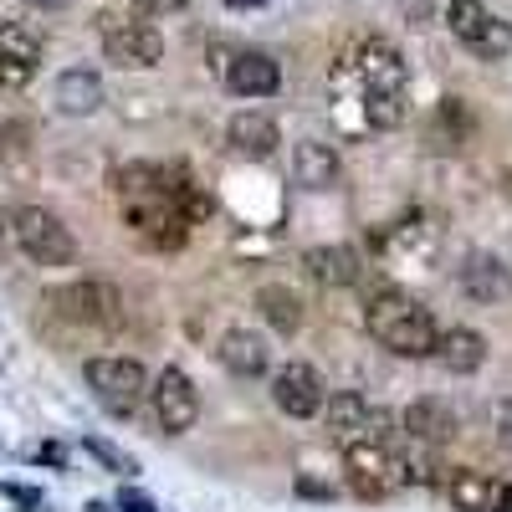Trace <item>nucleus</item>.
<instances>
[{
	"mask_svg": "<svg viewBox=\"0 0 512 512\" xmlns=\"http://www.w3.org/2000/svg\"><path fill=\"white\" fill-rule=\"evenodd\" d=\"M52 103H57V113H67V118H93V113L103 108V77L88 72V67H67V72L57 77V88H52Z\"/></svg>",
	"mask_w": 512,
	"mask_h": 512,
	"instance_id": "2eb2a0df",
	"label": "nucleus"
},
{
	"mask_svg": "<svg viewBox=\"0 0 512 512\" xmlns=\"http://www.w3.org/2000/svg\"><path fill=\"white\" fill-rule=\"evenodd\" d=\"M31 6H41V11H57V6H67V0H31Z\"/></svg>",
	"mask_w": 512,
	"mask_h": 512,
	"instance_id": "72a5a7b5",
	"label": "nucleus"
},
{
	"mask_svg": "<svg viewBox=\"0 0 512 512\" xmlns=\"http://www.w3.org/2000/svg\"><path fill=\"white\" fill-rule=\"evenodd\" d=\"M359 82H364V88H405V57L390 47V41H364V47H359Z\"/></svg>",
	"mask_w": 512,
	"mask_h": 512,
	"instance_id": "aec40b11",
	"label": "nucleus"
},
{
	"mask_svg": "<svg viewBox=\"0 0 512 512\" xmlns=\"http://www.w3.org/2000/svg\"><path fill=\"white\" fill-rule=\"evenodd\" d=\"M502 512H512V482H507V492H502Z\"/></svg>",
	"mask_w": 512,
	"mask_h": 512,
	"instance_id": "f704fd0d",
	"label": "nucleus"
},
{
	"mask_svg": "<svg viewBox=\"0 0 512 512\" xmlns=\"http://www.w3.org/2000/svg\"><path fill=\"white\" fill-rule=\"evenodd\" d=\"M113 195L123 221L154 246H180L185 226L210 216V195H200L195 180L175 164H123L113 169Z\"/></svg>",
	"mask_w": 512,
	"mask_h": 512,
	"instance_id": "f257e3e1",
	"label": "nucleus"
},
{
	"mask_svg": "<svg viewBox=\"0 0 512 512\" xmlns=\"http://www.w3.org/2000/svg\"><path fill=\"white\" fill-rule=\"evenodd\" d=\"M292 175L303 190H333L338 185V149L323 139H303L292 149Z\"/></svg>",
	"mask_w": 512,
	"mask_h": 512,
	"instance_id": "a211bd4d",
	"label": "nucleus"
},
{
	"mask_svg": "<svg viewBox=\"0 0 512 512\" xmlns=\"http://www.w3.org/2000/svg\"><path fill=\"white\" fill-rule=\"evenodd\" d=\"M318 415H323L333 441H359L364 436V420H369V400L359 390H338V395H328L318 405Z\"/></svg>",
	"mask_w": 512,
	"mask_h": 512,
	"instance_id": "412c9836",
	"label": "nucleus"
},
{
	"mask_svg": "<svg viewBox=\"0 0 512 512\" xmlns=\"http://www.w3.org/2000/svg\"><path fill=\"white\" fill-rule=\"evenodd\" d=\"M272 405L292 420H313L323 405V379L313 364H282L272 374Z\"/></svg>",
	"mask_w": 512,
	"mask_h": 512,
	"instance_id": "1a4fd4ad",
	"label": "nucleus"
},
{
	"mask_svg": "<svg viewBox=\"0 0 512 512\" xmlns=\"http://www.w3.org/2000/svg\"><path fill=\"white\" fill-rule=\"evenodd\" d=\"M98 31H103V52L108 62L118 67H134V72H149L164 62V31L149 26V21H134V16H98Z\"/></svg>",
	"mask_w": 512,
	"mask_h": 512,
	"instance_id": "20e7f679",
	"label": "nucleus"
},
{
	"mask_svg": "<svg viewBox=\"0 0 512 512\" xmlns=\"http://www.w3.org/2000/svg\"><path fill=\"white\" fill-rule=\"evenodd\" d=\"M431 359H436L446 374H477V369L487 364V338H482L477 328H446V333H436Z\"/></svg>",
	"mask_w": 512,
	"mask_h": 512,
	"instance_id": "dca6fc26",
	"label": "nucleus"
},
{
	"mask_svg": "<svg viewBox=\"0 0 512 512\" xmlns=\"http://www.w3.org/2000/svg\"><path fill=\"white\" fill-rule=\"evenodd\" d=\"M344 472H349V487L359 497H384L405 482V461L384 446V441H344Z\"/></svg>",
	"mask_w": 512,
	"mask_h": 512,
	"instance_id": "423d86ee",
	"label": "nucleus"
},
{
	"mask_svg": "<svg viewBox=\"0 0 512 512\" xmlns=\"http://www.w3.org/2000/svg\"><path fill=\"white\" fill-rule=\"evenodd\" d=\"M410 113L405 88H364V123L369 128H400Z\"/></svg>",
	"mask_w": 512,
	"mask_h": 512,
	"instance_id": "5701e85b",
	"label": "nucleus"
},
{
	"mask_svg": "<svg viewBox=\"0 0 512 512\" xmlns=\"http://www.w3.org/2000/svg\"><path fill=\"white\" fill-rule=\"evenodd\" d=\"M461 292L472 297V303H507V297H512L507 262L492 256V251H472V256H466V267H461Z\"/></svg>",
	"mask_w": 512,
	"mask_h": 512,
	"instance_id": "ddd939ff",
	"label": "nucleus"
},
{
	"mask_svg": "<svg viewBox=\"0 0 512 512\" xmlns=\"http://www.w3.org/2000/svg\"><path fill=\"white\" fill-rule=\"evenodd\" d=\"M31 77H36V67H26V62H11V57H0V88H26Z\"/></svg>",
	"mask_w": 512,
	"mask_h": 512,
	"instance_id": "c85d7f7f",
	"label": "nucleus"
},
{
	"mask_svg": "<svg viewBox=\"0 0 512 512\" xmlns=\"http://www.w3.org/2000/svg\"><path fill=\"white\" fill-rule=\"evenodd\" d=\"M492 441L502 451H512V400H497L492 405Z\"/></svg>",
	"mask_w": 512,
	"mask_h": 512,
	"instance_id": "cd10ccee",
	"label": "nucleus"
},
{
	"mask_svg": "<svg viewBox=\"0 0 512 512\" xmlns=\"http://www.w3.org/2000/svg\"><path fill=\"white\" fill-rule=\"evenodd\" d=\"M216 359L236 379H262L272 369V344H267V333H256V328H226Z\"/></svg>",
	"mask_w": 512,
	"mask_h": 512,
	"instance_id": "9d476101",
	"label": "nucleus"
},
{
	"mask_svg": "<svg viewBox=\"0 0 512 512\" xmlns=\"http://www.w3.org/2000/svg\"><path fill=\"white\" fill-rule=\"evenodd\" d=\"M502 492H507V482L477 472V466H456L446 477V497L456 512H502Z\"/></svg>",
	"mask_w": 512,
	"mask_h": 512,
	"instance_id": "4468645a",
	"label": "nucleus"
},
{
	"mask_svg": "<svg viewBox=\"0 0 512 512\" xmlns=\"http://www.w3.org/2000/svg\"><path fill=\"white\" fill-rule=\"evenodd\" d=\"M88 512H113V507L108 502H88Z\"/></svg>",
	"mask_w": 512,
	"mask_h": 512,
	"instance_id": "c9c22d12",
	"label": "nucleus"
},
{
	"mask_svg": "<svg viewBox=\"0 0 512 512\" xmlns=\"http://www.w3.org/2000/svg\"><path fill=\"white\" fill-rule=\"evenodd\" d=\"M149 405H154V420H159V431L164 436H185L195 431V420H200V395H195V384L185 369H159V379L149 384Z\"/></svg>",
	"mask_w": 512,
	"mask_h": 512,
	"instance_id": "0eeeda50",
	"label": "nucleus"
},
{
	"mask_svg": "<svg viewBox=\"0 0 512 512\" xmlns=\"http://www.w3.org/2000/svg\"><path fill=\"white\" fill-rule=\"evenodd\" d=\"M507 52H512V26L492 16V21L477 31V41H472V57H477V62H502Z\"/></svg>",
	"mask_w": 512,
	"mask_h": 512,
	"instance_id": "a878e982",
	"label": "nucleus"
},
{
	"mask_svg": "<svg viewBox=\"0 0 512 512\" xmlns=\"http://www.w3.org/2000/svg\"><path fill=\"white\" fill-rule=\"evenodd\" d=\"M226 139H231V149L236 154H246V159H272L277 154V144H282V134H277V123L267 118V113H236L231 123H226Z\"/></svg>",
	"mask_w": 512,
	"mask_h": 512,
	"instance_id": "f3484780",
	"label": "nucleus"
},
{
	"mask_svg": "<svg viewBox=\"0 0 512 512\" xmlns=\"http://www.w3.org/2000/svg\"><path fill=\"white\" fill-rule=\"evenodd\" d=\"M11 241L31 256L36 267H72L77 262V241H72L67 221L47 205H21L11 216Z\"/></svg>",
	"mask_w": 512,
	"mask_h": 512,
	"instance_id": "7ed1b4c3",
	"label": "nucleus"
},
{
	"mask_svg": "<svg viewBox=\"0 0 512 512\" xmlns=\"http://www.w3.org/2000/svg\"><path fill=\"white\" fill-rule=\"evenodd\" d=\"M400 425H405V436H410V441H420V446H446V441L461 431V415H456V405H451V400L425 395V400L405 405Z\"/></svg>",
	"mask_w": 512,
	"mask_h": 512,
	"instance_id": "9b49d317",
	"label": "nucleus"
},
{
	"mask_svg": "<svg viewBox=\"0 0 512 512\" xmlns=\"http://www.w3.org/2000/svg\"><path fill=\"white\" fill-rule=\"evenodd\" d=\"M88 390H93V400L108 410V415H128L139 400H144V390H149V374H144V364L139 359H88Z\"/></svg>",
	"mask_w": 512,
	"mask_h": 512,
	"instance_id": "39448f33",
	"label": "nucleus"
},
{
	"mask_svg": "<svg viewBox=\"0 0 512 512\" xmlns=\"http://www.w3.org/2000/svg\"><path fill=\"white\" fill-rule=\"evenodd\" d=\"M144 11H154V16H169V11H185L190 0H139Z\"/></svg>",
	"mask_w": 512,
	"mask_h": 512,
	"instance_id": "7c9ffc66",
	"label": "nucleus"
},
{
	"mask_svg": "<svg viewBox=\"0 0 512 512\" xmlns=\"http://www.w3.org/2000/svg\"><path fill=\"white\" fill-rule=\"evenodd\" d=\"M82 451H88V456H98V461L108 466L113 477H134V472H139V461H134V456H123L118 446H108V441H98V436H93V441H82Z\"/></svg>",
	"mask_w": 512,
	"mask_h": 512,
	"instance_id": "bb28decb",
	"label": "nucleus"
},
{
	"mask_svg": "<svg viewBox=\"0 0 512 512\" xmlns=\"http://www.w3.org/2000/svg\"><path fill=\"white\" fill-rule=\"evenodd\" d=\"M118 512H154V502L139 492H118Z\"/></svg>",
	"mask_w": 512,
	"mask_h": 512,
	"instance_id": "c756f323",
	"label": "nucleus"
},
{
	"mask_svg": "<svg viewBox=\"0 0 512 512\" xmlns=\"http://www.w3.org/2000/svg\"><path fill=\"white\" fill-rule=\"evenodd\" d=\"M226 88L236 98H272L282 93V67L267 52H236L226 62Z\"/></svg>",
	"mask_w": 512,
	"mask_h": 512,
	"instance_id": "f8f14e48",
	"label": "nucleus"
},
{
	"mask_svg": "<svg viewBox=\"0 0 512 512\" xmlns=\"http://www.w3.org/2000/svg\"><path fill=\"white\" fill-rule=\"evenodd\" d=\"M364 323H369V333L379 338V344L390 354H400V359H431L436 333H441L431 308L415 303L410 292H395V287H384V292L369 297Z\"/></svg>",
	"mask_w": 512,
	"mask_h": 512,
	"instance_id": "f03ea898",
	"label": "nucleus"
},
{
	"mask_svg": "<svg viewBox=\"0 0 512 512\" xmlns=\"http://www.w3.org/2000/svg\"><path fill=\"white\" fill-rule=\"evenodd\" d=\"M303 267H308V277H313L318 287H354L359 272H364L354 246H313V251L303 256Z\"/></svg>",
	"mask_w": 512,
	"mask_h": 512,
	"instance_id": "6ab92c4d",
	"label": "nucleus"
},
{
	"mask_svg": "<svg viewBox=\"0 0 512 512\" xmlns=\"http://www.w3.org/2000/svg\"><path fill=\"white\" fill-rule=\"evenodd\" d=\"M0 57H11V62H26V67H41V41L26 31V26H0Z\"/></svg>",
	"mask_w": 512,
	"mask_h": 512,
	"instance_id": "393cba45",
	"label": "nucleus"
},
{
	"mask_svg": "<svg viewBox=\"0 0 512 512\" xmlns=\"http://www.w3.org/2000/svg\"><path fill=\"white\" fill-rule=\"evenodd\" d=\"M52 303H57L72 323H93V328H118V323H123V297H118V287H113V282H98V277L62 287Z\"/></svg>",
	"mask_w": 512,
	"mask_h": 512,
	"instance_id": "6e6552de",
	"label": "nucleus"
},
{
	"mask_svg": "<svg viewBox=\"0 0 512 512\" xmlns=\"http://www.w3.org/2000/svg\"><path fill=\"white\" fill-rule=\"evenodd\" d=\"M256 308H262L267 328H277V333H297V328H303V297H297L292 287H282V282L256 287Z\"/></svg>",
	"mask_w": 512,
	"mask_h": 512,
	"instance_id": "4be33fe9",
	"label": "nucleus"
},
{
	"mask_svg": "<svg viewBox=\"0 0 512 512\" xmlns=\"http://www.w3.org/2000/svg\"><path fill=\"white\" fill-rule=\"evenodd\" d=\"M297 492H308V497H333L328 487H318V482H308V477H303V482H297Z\"/></svg>",
	"mask_w": 512,
	"mask_h": 512,
	"instance_id": "2f4dec72",
	"label": "nucleus"
},
{
	"mask_svg": "<svg viewBox=\"0 0 512 512\" xmlns=\"http://www.w3.org/2000/svg\"><path fill=\"white\" fill-rule=\"evenodd\" d=\"M231 11H256V6H267V0H226Z\"/></svg>",
	"mask_w": 512,
	"mask_h": 512,
	"instance_id": "473e14b6",
	"label": "nucleus"
},
{
	"mask_svg": "<svg viewBox=\"0 0 512 512\" xmlns=\"http://www.w3.org/2000/svg\"><path fill=\"white\" fill-rule=\"evenodd\" d=\"M487 21H492V11L482 6V0H451V6H446V26H451V36L466 41V47L477 41V31H482Z\"/></svg>",
	"mask_w": 512,
	"mask_h": 512,
	"instance_id": "b1692460",
	"label": "nucleus"
}]
</instances>
